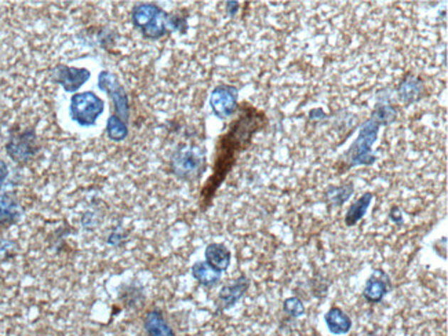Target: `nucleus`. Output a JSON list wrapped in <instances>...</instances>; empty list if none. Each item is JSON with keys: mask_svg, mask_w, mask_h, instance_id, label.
<instances>
[{"mask_svg": "<svg viewBox=\"0 0 448 336\" xmlns=\"http://www.w3.org/2000/svg\"><path fill=\"white\" fill-rule=\"evenodd\" d=\"M236 113V119L229 124L224 134L218 138L213 173L201 192L202 210H206L213 202L217 190L235 167L239 156L250 148L254 136L268 124L265 112L248 102L239 105Z\"/></svg>", "mask_w": 448, "mask_h": 336, "instance_id": "1", "label": "nucleus"}, {"mask_svg": "<svg viewBox=\"0 0 448 336\" xmlns=\"http://www.w3.org/2000/svg\"><path fill=\"white\" fill-rule=\"evenodd\" d=\"M398 116V109L392 105H378L371 117L360 127L358 136L352 143L351 149L345 153L342 161L346 164V168L358 166H371L375 163V156L373 155V145L377 141L378 131L381 126L390 124Z\"/></svg>", "mask_w": 448, "mask_h": 336, "instance_id": "2", "label": "nucleus"}, {"mask_svg": "<svg viewBox=\"0 0 448 336\" xmlns=\"http://www.w3.org/2000/svg\"><path fill=\"white\" fill-rule=\"evenodd\" d=\"M169 13L154 3H139L132 10V23L148 40H159L169 33Z\"/></svg>", "mask_w": 448, "mask_h": 336, "instance_id": "3", "label": "nucleus"}, {"mask_svg": "<svg viewBox=\"0 0 448 336\" xmlns=\"http://www.w3.org/2000/svg\"><path fill=\"white\" fill-rule=\"evenodd\" d=\"M207 167L206 151L202 146L182 143L171 157L173 174L181 180L192 182L202 177Z\"/></svg>", "mask_w": 448, "mask_h": 336, "instance_id": "4", "label": "nucleus"}, {"mask_svg": "<svg viewBox=\"0 0 448 336\" xmlns=\"http://www.w3.org/2000/svg\"><path fill=\"white\" fill-rule=\"evenodd\" d=\"M105 111V102L91 91L78 92L70 97L69 116L80 127H92Z\"/></svg>", "mask_w": 448, "mask_h": 336, "instance_id": "5", "label": "nucleus"}, {"mask_svg": "<svg viewBox=\"0 0 448 336\" xmlns=\"http://www.w3.org/2000/svg\"><path fill=\"white\" fill-rule=\"evenodd\" d=\"M39 152L38 135L33 127L13 130L6 143V153L13 161L23 164L32 160Z\"/></svg>", "mask_w": 448, "mask_h": 336, "instance_id": "6", "label": "nucleus"}, {"mask_svg": "<svg viewBox=\"0 0 448 336\" xmlns=\"http://www.w3.org/2000/svg\"><path fill=\"white\" fill-rule=\"evenodd\" d=\"M97 86L100 90L107 92L112 99L116 116L122 119L124 123H127L130 117V101L129 94L120 83L119 77L110 70H102L98 75Z\"/></svg>", "mask_w": 448, "mask_h": 336, "instance_id": "7", "label": "nucleus"}, {"mask_svg": "<svg viewBox=\"0 0 448 336\" xmlns=\"http://www.w3.org/2000/svg\"><path fill=\"white\" fill-rule=\"evenodd\" d=\"M239 90L230 85H218L210 94L213 113L221 119H229L239 109Z\"/></svg>", "mask_w": 448, "mask_h": 336, "instance_id": "8", "label": "nucleus"}, {"mask_svg": "<svg viewBox=\"0 0 448 336\" xmlns=\"http://www.w3.org/2000/svg\"><path fill=\"white\" fill-rule=\"evenodd\" d=\"M91 77L89 69L86 67H68L58 64L50 70V79L53 83L60 85L69 94H75L83 85H86Z\"/></svg>", "mask_w": 448, "mask_h": 336, "instance_id": "9", "label": "nucleus"}, {"mask_svg": "<svg viewBox=\"0 0 448 336\" xmlns=\"http://www.w3.org/2000/svg\"><path fill=\"white\" fill-rule=\"evenodd\" d=\"M23 215V207L14 193L6 192L0 195V227L1 229H7L18 224Z\"/></svg>", "mask_w": 448, "mask_h": 336, "instance_id": "10", "label": "nucleus"}, {"mask_svg": "<svg viewBox=\"0 0 448 336\" xmlns=\"http://www.w3.org/2000/svg\"><path fill=\"white\" fill-rule=\"evenodd\" d=\"M390 290L389 276L383 270H375L366 283L363 295L367 302L378 303Z\"/></svg>", "mask_w": 448, "mask_h": 336, "instance_id": "11", "label": "nucleus"}, {"mask_svg": "<svg viewBox=\"0 0 448 336\" xmlns=\"http://www.w3.org/2000/svg\"><path fill=\"white\" fill-rule=\"evenodd\" d=\"M250 288V280L246 276H240L238 280H235L232 284H228L223 287V290L218 295L221 308L226 310L230 309L232 306H235L246 293L247 290Z\"/></svg>", "mask_w": 448, "mask_h": 336, "instance_id": "12", "label": "nucleus"}, {"mask_svg": "<svg viewBox=\"0 0 448 336\" xmlns=\"http://www.w3.org/2000/svg\"><path fill=\"white\" fill-rule=\"evenodd\" d=\"M204 258H206V264L220 273H223L225 270H228L230 265V259H232V254L230 251L220 243H211L208 244L206 251H204Z\"/></svg>", "mask_w": 448, "mask_h": 336, "instance_id": "13", "label": "nucleus"}, {"mask_svg": "<svg viewBox=\"0 0 448 336\" xmlns=\"http://www.w3.org/2000/svg\"><path fill=\"white\" fill-rule=\"evenodd\" d=\"M326 325L333 335H346L352 330V320L339 308H331L324 315Z\"/></svg>", "mask_w": 448, "mask_h": 336, "instance_id": "14", "label": "nucleus"}, {"mask_svg": "<svg viewBox=\"0 0 448 336\" xmlns=\"http://www.w3.org/2000/svg\"><path fill=\"white\" fill-rule=\"evenodd\" d=\"M144 327L149 336H176L173 328L167 324L163 314L159 310H151L145 315Z\"/></svg>", "mask_w": 448, "mask_h": 336, "instance_id": "15", "label": "nucleus"}, {"mask_svg": "<svg viewBox=\"0 0 448 336\" xmlns=\"http://www.w3.org/2000/svg\"><path fill=\"white\" fill-rule=\"evenodd\" d=\"M373 199H374V196L370 192L364 193L361 197H358V200L349 207V210L345 215V224L352 227V226L358 224V221H361L364 218L370 204L373 202Z\"/></svg>", "mask_w": 448, "mask_h": 336, "instance_id": "16", "label": "nucleus"}, {"mask_svg": "<svg viewBox=\"0 0 448 336\" xmlns=\"http://www.w3.org/2000/svg\"><path fill=\"white\" fill-rule=\"evenodd\" d=\"M192 276L204 287H214L221 280V273L210 268L204 261H199L192 266Z\"/></svg>", "mask_w": 448, "mask_h": 336, "instance_id": "17", "label": "nucleus"}, {"mask_svg": "<svg viewBox=\"0 0 448 336\" xmlns=\"http://www.w3.org/2000/svg\"><path fill=\"white\" fill-rule=\"evenodd\" d=\"M399 97L405 104H411L417 101L422 92V85L417 77L408 76L399 86Z\"/></svg>", "mask_w": 448, "mask_h": 336, "instance_id": "18", "label": "nucleus"}, {"mask_svg": "<svg viewBox=\"0 0 448 336\" xmlns=\"http://www.w3.org/2000/svg\"><path fill=\"white\" fill-rule=\"evenodd\" d=\"M107 135L111 141L122 142L129 135V127L122 119H119L116 114H112L108 117L107 121Z\"/></svg>", "mask_w": 448, "mask_h": 336, "instance_id": "19", "label": "nucleus"}, {"mask_svg": "<svg viewBox=\"0 0 448 336\" xmlns=\"http://www.w3.org/2000/svg\"><path fill=\"white\" fill-rule=\"evenodd\" d=\"M353 193V186L352 185H343V186H331L327 190V199L329 202H333L334 205H341L349 200V197Z\"/></svg>", "mask_w": 448, "mask_h": 336, "instance_id": "20", "label": "nucleus"}, {"mask_svg": "<svg viewBox=\"0 0 448 336\" xmlns=\"http://www.w3.org/2000/svg\"><path fill=\"white\" fill-rule=\"evenodd\" d=\"M283 309H284L286 313L289 314V315H292V317H295V318H298V317H301V315L305 314V306H304L302 300L298 299V298H295V296H292V298H289V299L284 300Z\"/></svg>", "mask_w": 448, "mask_h": 336, "instance_id": "21", "label": "nucleus"}, {"mask_svg": "<svg viewBox=\"0 0 448 336\" xmlns=\"http://www.w3.org/2000/svg\"><path fill=\"white\" fill-rule=\"evenodd\" d=\"M17 251V244L11 240L0 237V264L13 258Z\"/></svg>", "mask_w": 448, "mask_h": 336, "instance_id": "22", "label": "nucleus"}, {"mask_svg": "<svg viewBox=\"0 0 448 336\" xmlns=\"http://www.w3.org/2000/svg\"><path fill=\"white\" fill-rule=\"evenodd\" d=\"M167 29L171 32H181L185 33L188 31V21L185 17H179V16H171L169 14V20H167Z\"/></svg>", "mask_w": 448, "mask_h": 336, "instance_id": "23", "label": "nucleus"}, {"mask_svg": "<svg viewBox=\"0 0 448 336\" xmlns=\"http://www.w3.org/2000/svg\"><path fill=\"white\" fill-rule=\"evenodd\" d=\"M7 177H9V167L3 160H0V190L7 180Z\"/></svg>", "mask_w": 448, "mask_h": 336, "instance_id": "24", "label": "nucleus"}, {"mask_svg": "<svg viewBox=\"0 0 448 336\" xmlns=\"http://www.w3.org/2000/svg\"><path fill=\"white\" fill-rule=\"evenodd\" d=\"M239 3L238 1H228L226 3V11H228V16L229 17H235L238 10H239Z\"/></svg>", "mask_w": 448, "mask_h": 336, "instance_id": "25", "label": "nucleus"}]
</instances>
